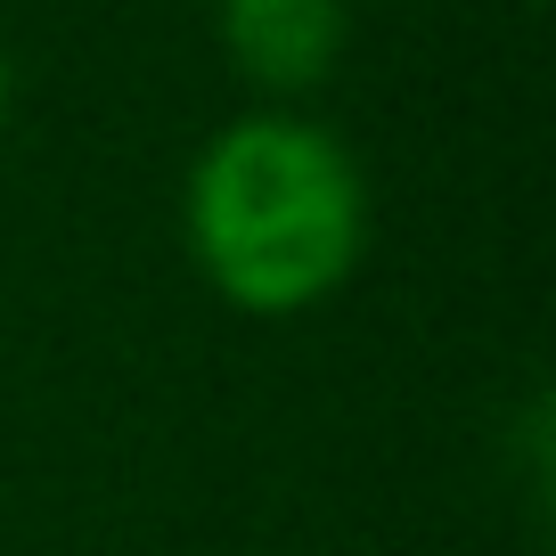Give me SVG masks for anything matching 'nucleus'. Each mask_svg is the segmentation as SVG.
I'll list each match as a JSON object with an SVG mask.
<instances>
[{"label":"nucleus","instance_id":"f03ea898","mask_svg":"<svg viewBox=\"0 0 556 556\" xmlns=\"http://www.w3.org/2000/svg\"><path fill=\"white\" fill-rule=\"evenodd\" d=\"M222 50L262 90H312L344 58V0H222Z\"/></svg>","mask_w":556,"mask_h":556},{"label":"nucleus","instance_id":"f257e3e1","mask_svg":"<svg viewBox=\"0 0 556 556\" xmlns=\"http://www.w3.org/2000/svg\"><path fill=\"white\" fill-rule=\"evenodd\" d=\"M368 245V189L344 139L303 115H245L189 173V254L222 303L295 319L328 303Z\"/></svg>","mask_w":556,"mask_h":556},{"label":"nucleus","instance_id":"7ed1b4c3","mask_svg":"<svg viewBox=\"0 0 556 556\" xmlns=\"http://www.w3.org/2000/svg\"><path fill=\"white\" fill-rule=\"evenodd\" d=\"M0 115H9V66H0Z\"/></svg>","mask_w":556,"mask_h":556}]
</instances>
